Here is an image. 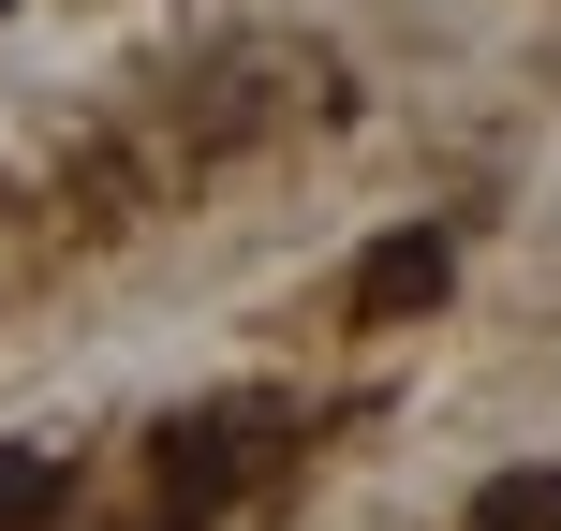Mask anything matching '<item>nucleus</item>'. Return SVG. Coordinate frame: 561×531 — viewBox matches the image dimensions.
Listing matches in <instances>:
<instances>
[{
    "label": "nucleus",
    "mask_w": 561,
    "mask_h": 531,
    "mask_svg": "<svg viewBox=\"0 0 561 531\" xmlns=\"http://www.w3.org/2000/svg\"><path fill=\"white\" fill-rule=\"evenodd\" d=\"M444 266H458L444 236H428V222H399L385 252L355 266V325H399V310H428V296H444Z\"/></svg>",
    "instance_id": "nucleus-1"
},
{
    "label": "nucleus",
    "mask_w": 561,
    "mask_h": 531,
    "mask_svg": "<svg viewBox=\"0 0 561 531\" xmlns=\"http://www.w3.org/2000/svg\"><path fill=\"white\" fill-rule=\"evenodd\" d=\"M473 531H561V458H533V473H488V487H473Z\"/></svg>",
    "instance_id": "nucleus-2"
},
{
    "label": "nucleus",
    "mask_w": 561,
    "mask_h": 531,
    "mask_svg": "<svg viewBox=\"0 0 561 531\" xmlns=\"http://www.w3.org/2000/svg\"><path fill=\"white\" fill-rule=\"evenodd\" d=\"M59 517V443H0V531H45Z\"/></svg>",
    "instance_id": "nucleus-3"
},
{
    "label": "nucleus",
    "mask_w": 561,
    "mask_h": 531,
    "mask_svg": "<svg viewBox=\"0 0 561 531\" xmlns=\"http://www.w3.org/2000/svg\"><path fill=\"white\" fill-rule=\"evenodd\" d=\"M0 15H15V0H0Z\"/></svg>",
    "instance_id": "nucleus-4"
}]
</instances>
